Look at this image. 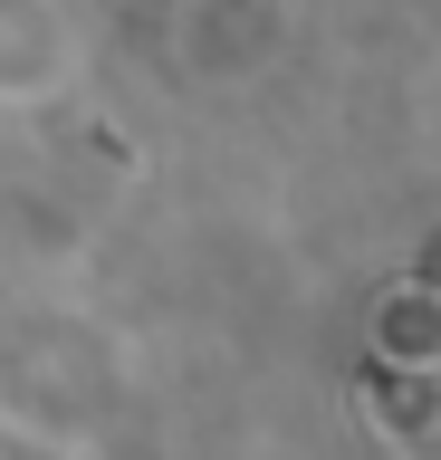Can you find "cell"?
I'll return each mask as SVG.
<instances>
[{
  "label": "cell",
  "instance_id": "1",
  "mask_svg": "<svg viewBox=\"0 0 441 460\" xmlns=\"http://www.w3.org/2000/svg\"><path fill=\"white\" fill-rule=\"evenodd\" d=\"M67 67H77V39H67L58 10H39V0H0V96L67 86Z\"/></svg>",
  "mask_w": 441,
  "mask_h": 460
}]
</instances>
